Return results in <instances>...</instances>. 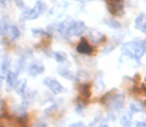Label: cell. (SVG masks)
<instances>
[{
	"label": "cell",
	"instance_id": "obj_1",
	"mask_svg": "<svg viewBox=\"0 0 146 127\" xmlns=\"http://www.w3.org/2000/svg\"><path fill=\"white\" fill-rule=\"evenodd\" d=\"M128 44H129V46H131V48H133L132 58L139 61L141 57H142L146 52V41L130 42V43H128Z\"/></svg>",
	"mask_w": 146,
	"mask_h": 127
},
{
	"label": "cell",
	"instance_id": "obj_2",
	"mask_svg": "<svg viewBox=\"0 0 146 127\" xmlns=\"http://www.w3.org/2000/svg\"><path fill=\"white\" fill-rule=\"evenodd\" d=\"M46 9V4L42 1H37L36 4H35V7L31 10H28L25 14H24V17L26 19H29V20H32V19H36V18L39 17L40 14H42L43 12L45 11Z\"/></svg>",
	"mask_w": 146,
	"mask_h": 127
},
{
	"label": "cell",
	"instance_id": "obj_3",
	"mask_svg": "<svg viewBox=\"0 0 146 127\" xmlns=\"http://www.w3.org/2000/svg\"><path fill=\"white\" fill-rule=\"evenodd\" d=\"M108 10L112 15L120 16L123 14V3L122 0H108Z\"/></svg>",
	"mask_w": 146,
	"mask_h": 127
},
{
	"label": "cell",
	"instance_id": "obj_4",
	"mask_svg": "<svg viewBox=\"0 0 146 127\" xmlns=\"http://www.w3.org/2000/svg\"><path fill=\"white\" fill-rule=\"evenodd\" d=\"M86 30V25L84 22L80 21L77 23H74L70 26V28L68 29V32L70 34L74 35V36H80L81 34H83Z\"/></svg>",
	"mask_w": 146,
	"mask_h": 127
},
{
	"label": "cell",
	"instance_id": "obj_5",
	"mask_svg": "<svg viewBox=\"0 0 146 127\" xmlns=\"http://www.w3.org/2000/svg\"><path fill=\"white\" fill-rule=\"evenodd\" d=\"M45 85L51 89L54 93H60L63 91V87L57 81L53 79H45Z\"/></svg>",
	"mask_w": 146,
	"mask_h": 127
},
{
	"label": "cell",
	"instance_id": "obj_6",
	"mask_svg": "<svg viewBox=\"0 0 146 127\" xmlns=\"http://www.w3.org/2000/svg\"><path fill=\"white\" fill-rule=\"evenodd\" d=\"M77 51L80 54H85V55H90L92 52V48L90 47V45L88 43V41L86 39H82L81 43L78 45Z\"/></svg>",
	"mask_w": 146,
	"mask_h": 127
},
{
	"label": "cell",
	"instance_id": "obj_7",
	"mask_svg": "<svg viewBox=\"0 0 146 127\" xmlns=\"http://www.w3.org/2000/svg\"><path fill=\"white\" fill-rule=\"evenodd\" d=\"M6 31H7L8 37H9L11 40H15V39H17L20 35L19 30H18L16 27H14V26H9V27H7Z\"/></svg>",
	"mask_w": 146,
	"mask_h": 127
},
{
	"label": "cell",
	"instance_id": "obj_8",
	"mask_svg": "<svg viewBox=\"0 0 146 127\" xmlns=\"http://www.w3.org/2000/svg\"><path fill=\"white\" fill-rule=\"evenodd\" d=\"M43 71H44V67H40V65H31L30 69H29L30 75H38V73H42Z\"/></svg>",
	"mask_w": 146,
	"mask_h": 127
},
{
	"label": "cell",
	"instance_id": "obj_9",
	"mask_svg": "<svg viewBox=\"0 0 146 127\" xmlns=\"http://www.w3.org/2000/svg\"><path fill=\"white\" fill-rule=\"evenodd\" d=\"M145 20H146L145 14L141 13L140 15L136 18V20H135V28H136V29H140V28L142 27Z\"/></svg>",
	"mask_w": 146,
	"mask_h": 127
},
{
	"label": "cell",
	"instance_id": "obj_10",
	"mask_svg": "<svg viewBox=\"0 0 146 127\" xmlns=\"http://www.w3.org/2000/svg\"><path fill=\"white\" fill-rule=\"evenodd\" d=\"M8 85L10 87H15L17 83V77L14 73H9L8 75Z\"/></svg>",
	"mask_w": 146,
	"mask_h": 127
},
{
	"label": "cell",
	"instance_id": "obj_11",
	"mask_svg": "<svg viewBox=\"0 0 146 127\" xmlns=\"http://www.w3.org/2000/svg\"><path fill=\"white\" fill-rule=\"evenodd\" d=\"M104 21H106V23L108 24V26H110V27H112V28H118L119 26H120L118 22L113 19H104Z\"/></svg>",
	"mask_w": 146,
	"mask_h": 127
},
{
	"label": "cell",
	"instance_id": "obj_12",
	"mask_svg": "<svg viewBox=\"0 0 146 127\" xmlns=\"http://www.w3.org/2000/svg\"><path fill=\"white\" fill-rule=\"evenodd\" d=\"M55 59H56V60L58 61V62H60V63L64 62V61L66 60V54L61 53V52L56 53V54H55Z\"/></svg>",
	"mask_w": 146,
	"mask_h": 127
},
{
	"label": "cell",
	"instance_id": "obj_13",
	"mask_svg": "<svg viewBox=\"0 0 146 127\" xmlns=\"http://www.w3.org/2000/svg\"><path fill=\"white\" fill-rule=\"evenodd\" d=\"M82 95H83L84 96H86V97H88V96L90 95V87H88V85H83V87H82Z\"/></svg>",
	"mask_w": 146,
	"mask_h": 127
},
{
	"label": "cell",
	"instance_id": "obj_14",
	"mask_svg": "<svg viewBox=\"0 0 146 127\" xmlns=\"http://www.w3.org/2000/svg\"><path fill=\"white\" fill-rule=\"evenodd\" d=\"M59 73L63 75V77H67V79H73V75H72L71 73H70V71H64V69H59Z\"/></svg>",
	"mask_w": 146,
	"mask_h": 127
},
{
	"label": "cell",
	"instance_id": "obj_15",
	"mask_svg": "<svg viewBox=\"0 0 146 127\" xmlns=\"http://www.w3.org/2000/svg\"><path fill=\"white\" fill-rule=\"evenodd\" d=\"M6 29H7L6 25L5 24H3V22L0 21V33H4L6 31Z\"/></svg>",
	"mask_w": 146,
	"mask_h": 127
},
{
	"label": "cell",
	"instance_id": "obj_16",
	"mask_svg": "<svg viewBox=\"0 0 146 127\" xmlns=\"http://www.w3.org/2000/svg\"><path fill=\"white\" fill-rule=\"evenodd\" d=\"M71 127H85V124L83 122H77V123L72 124Z\"/></svg>",
	"mask_w": 146,
	"mask_h": 127
},
{
	"label": "cell",
	"instance_id": "obj_17",
	"mask_svg": "<svg viewBox=\"0 0 146 127\" xmlns=\"http://www.w3.org/2000/svg\"><path fill=\"white\" fill-rule=\"evenodd\" d=\"M15 3H16V5H18L19 7H24V3L22 0H15Z\"/></svg>",
	"mask_w": 146,
	"mask_h": 127
},
{
	"label": "cell",
	"instance_id": "obj_18",
	"mask_svg": "<svg viewBox=\"0 0 146 127\" xmlns=\"http://www.w3.org/2000/svg\"><path fill=\"white\" fill-rule=\"evenodd\" d=\"M140 29H141V30H142V31H143V32H144V33H146V20H145V22H144V23H143L142 27H141V28H140Z\"/></svg>",
	"mask_w": 146,
	"mask_h": 127
},
{
	"label": "cell",
	"instance_id": "obj_19",
	"mask_svg": "<svg viewBox=\"0 0 146 127\" xmlns=\"http://www.w3.org/2000/svg\"><path fill=\"white\" fill-rule=\"evenodd\" d=\"M35 127H46V124H44V123H38V124H36V126Z\"/></svg>",
	"mask_w": 146,
	"mask_h": 127
},
{
	"label": "cell",
	"instance_id": "obj_20",
	"mask_svg": "<svg viewBox=\"0 0 146 127\" xmlns=\"http://www.w3.org/2000/svg\"><path fill=\"white\" fill-rule=\"evenodd\" d=\"M102 127H106V126H102Z\"/></svg>",
	"mask_w": 146,
	"mask_h": 127
}]
</instances>
